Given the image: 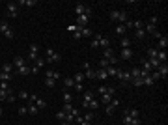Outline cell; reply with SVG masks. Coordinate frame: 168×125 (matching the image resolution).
<instances>
[{"label": "cell", "mask_w": 168, "mask_h": 125, "mask_svg": "<svg viewBox=\"0 0 168 125\" xmlns=\"http://www.w3.org/2000/svg\"><path fill=\"white\" fill-rule=\"evenodd\" d=\"M157 23H159V17H151V19H150V24L157 26Z\"/></svg>", "instance_id": "obj_55"}, {"label": "cell", "mask_w": 168, "mask_h": 125, "mask_svg": "<svg viewBox=\"0 0 168 125\" xmlns=\"http://www.w3.org/2000/svg\"><path fill=\"white\" fill-rule=\"evenodd\" d=\"M92 38H94V39H92V43H90V47H92V49H97V47L108 49V47H110V41L105 38V36H101V34H94Z\"/></svg>", "instance_id": "obj_1"}, {"label": "cell", "mask_w": 168, "mask_h": 125, "mask_svg": "<svg viewBox=\"0 0 168 125\" xmlns=\"http://www.w3.org/2000/svg\"><path fill=\"white\" fill-rule=\"evenodd\" d=\"M122 49H129V45H131V38H122Z\"/></svg>", "instance_id": "obj_39"}, {"label": "cell", "mask_w": 168, "mask_h": 125, "mask_svg": "<svg viewBox=\"0 0 168 125\" xmlns=\"http://www.w3.org/2000/svg\"><path fill=\"white\" fill-rule=\"evenodd\" d=\"M135 38H138V39H144V38H146V32H144V28H138V30L135 32Z\"/></svg>", "instance_id": "obj_42"}, {"label": "cell", "mask_w": 168, "mask_h": 125, "mask_svg": "<svg viewBox=\"0 0 168 125\" xmlns=\"http://www.w3.org/2000/svg\"><path fill=\"white\" fill-rule=\"evenodd\" d=\"M0 90H10V84L8 82H0Z\"/></svg>", "instance_id": "obj_56"}, {"label": "cell", "mask_w": 168, "mask_h": 125, "mask_svg": "<svg viewBox=\"0 0 168 125\" xmlns=\"http://www.w3.org/2000/svg\"><path fill=\"white\" fill-rule=\"evenodd\" d=\"M82 69H84V79H86V80H92V79H95V71H94L92 67H90V64H88V62H84V64H82Z\"/></svg>", "instance_id": "obj_8"}, {"label": "cell", "mask_w": 168, "mask_h": 125, "mask_svg": "<svg viewBox=\"0 0 168 125\" xmlns=\"http://www.w3.org/2000/svg\"><path fill=\"white\" fill-rule=\"evenodd\" d=\"M97 93H101V95H105V93L114 95V93H116V90L112 88V86H99V88H97Z\"/></svg>", "instance_id": "obj_13"}, {"label": "cell", "mask_w": 168, "mask_h": 125, "mask_svg": "<svg viewBox=\"0 0 168 125\" xmlns=\"http://www.w3.org/2000/svg\"><path fill=\"white\" fill-rule=\"evenodd\" d=\"M118 107H120V99H116V97H114V99H112V101L108 103V105H107V108H105V112H107L108 116H112V114H114V110H116Z\"/></svg>", "instance_id": "obj_9"}, {"label": "cell", "mask_w": 168, "mask_h": 125, "mask_svg": "<svg viewBox=\"0 0 168 125\" xmlns=\"http://www.w3.org/2000/svg\"><path fill=\"white\" fill-rule=\"evenodd\" d=\"M45 56H47V60H45L47 64H56V62H60V60H62V56L54 51V49H51V47L45 49Z\"/></svg>", "instance_id": "obj_3"}, {"label": "cell", "mask_w": 168, "mask_h": 125, "mask_svg": "<svg viewBox=\"0 0 168 125\" xmlns=\"http://www.w3.org/2000/svg\"><path fill=\"white\" fill-rule=\"evenodd\" d=\"M97 107H99V101H97V99H92V101L88 103V107H86V108H90V110H95Z\"/></svg>", "instance_id": "obj_38"}, {"label": "cell", "mask_w": 168, "mask_h": 125, "mask_svg": "<svg viewBox=\"0 0 168 125\" xmlns=\"http://www.w3.org/2000/svg\"><path fill=\"white\" fill-rule=\"evenodd\" d=\"M153 84H155V80H153L151 77H146L144 79V86H153Z\"/></svg>", "instance_id": "obj_49"}, {"label": "cell", "mask_w": 168, "mask_h": 125, "mask_svg": "<svg viewBox=\"0 0 168 125\" xmlns=\"http://www.w3.org/2000/svg\"><path fill=\"white\" fill-rule=\"evenodd\" d=\"M19 97H21V99H24V101H28V97H30V95H28V92L21 90V92H19Z\"/></svg>", "instance_id": "obj_50"}, {"label": "cell", "mask_w": 168, "mask_h": 125, "mask_svg": "<svg viewBox=\"0 0 168 125\" xmlns=\"http://www.w3.org/2000/svg\"><path fill=\"white\" fill-rule=\"evenodd\" d=\"M142 69H144V71H148V73H150V71H153L151 65L148 64V60H142Z\"/></svg>", "instance_id": "obj_47"}, {"label": "cell", "mask_w": 168, "mask_h": 125, "mask_svg": "<svg viewBox=\"0 0 168 125\" xmlns=\"http://www.w3.org/2000/svg\"><path fill=\"white\" fill-rule=\"evenodd\" d=\"M133 56H135V52L131 51V47L129 49H122L120 51V56H118V60H131Z\"/></svg>", "instance_id": "obj_10"}, {"label": "cell", "mask_w": 168, "mask_h": 125, "mask_svg": "<svg viewBox=\"0 0 168 125\" xmlns=\"http://www.w3.org/2000/svg\"><path fill=\"white\" fill-rule=\"evenodd\" d=\"M129 73H131V80L133 79H140V67H133Z\"/></svg>", "instance_id": "obj_32"}, {"label": "cell", "mask_w": 168, "mask_h": 125, "mask_svg": "<svg viewBox=\"0 0 168 125\" xmlns=\"http://www.w3.org/2000/svg\"><path fill=\"white\" fill-rule=\"evenodd\" d=\"M116 54H114V51H112V49L108 47V49H103V58L105 60H110V58H114Z\"/></svg>", "instance_id": "obj_23"}, {"label": "cell", "mask_w": 168, "mask_h": 125, "mask_svg": "<svg viewBox=\"0 0 168 125\" xmlns=\"http://www.w3.org/2000/svg\"><path fill=\"white\" fill-rule=\"evenodd\" d=\"M144 32H146V36H155L159 30H157V26H153V24H150V23H146V24H144Z\"/></svg>", "instance_id": "obj_14"}, {"label": "cell", "mask_w": 168, "mask_h": 125, "mask_svg": "<svg viewBox=\"0 0 168 125\" xmlns=\"http://www.w3.org/2000/svg\"><path fill=\"white\" fill-rule=\"evenodd\" d=\"M75 21H77V23H75L77 26L84 28V26L88 24V21H90V15H77V19H75Z\"/></svg>", "instance_id": "obj_12"}, {"label": "cell", "mask_w": 168, "mask_h": 125, "mask_svg": "<svg viewBox=\"0 0 168 125\" xmlns=\"http://www.w3.org/2000/svg\"><path fill=\"white\" fill-rule=\"evenodd\" d=\"M15 99H17V95L11 93V95H8V99H6V101H8V103H15Z\"/></svg>", "instance_id": "obj_54"}, {"label": "cell", "mask_w": 168, "mask_h": 125, "mask_svg": "<svg viewBox=\"0 0 168 125\" xmlns=\"http://www.w3.org/2000/svg\"><path fill=\"white\" fill-rule=\"evenodd\" d=\"M80 34H82V38H90V36H94V34H92V30H90V28H86V26H84V28H80Z\"/></svg>", "instance_id": "obj_41"}, {"label": "cell", "mask_w": 168, "mask_h": 125, "mask_svg": "<svg viewBox=\"0 0 168 125\" xmlns=\"http://www.w3.org/2000/svg\"><path fill=\"white\" fill-rule=\"evenodd\" d=\"M92 99H95V95H94L92 92H86V93H84V97H82V107L86 108V107H88V103L92 101Z\"/></svg>", "instance_id": "obj_16"}, {"label": "cell", "mask_w": 168, "mask_h": 125, "mask_svg": "<svg viewBox=\"0 0 168 125\" xmlns=\"http://www.w3.org/2000/svg\"><path fill=\"white\" fill-rule=\"evenodd\" d=\"M82 118H84V121H92L94 120V112H88L86 116H82Z\"/></svg>", "instance_id": "obj_52"}, {"label": "cell", "mask_w": 168, "mask_h": 125, "mask_svg": "<svg viewBox=\"0 0 168 125\" xmlns=\"http://www.w3.org/2000/svg\"><path fill=\"white\" fill-rule=\"evenodd\" d=\"M110 19L112 21H116V23L118 24H125V23H127V13H125L123 10H112L110 11Z\"/></svg>", "instance_id": "obj_2"}, {"label": "cell", "mask_w": 168, "mask_h": 125, "mask_svg": "<svg viewBox=\"0 0 168 125\" xmlns=\"http://www.w3.org/2000/svg\"><path fill=\"white\" fill-rule=\"evenodd\" d=\"M75 110V105L73 103H64V108H62V112H66V114H71Z\"/></svg>", "instance_id": "obj_25"}, {"label": "cell", "mask_w": 168, "mask_h": 125, "mask_svg": "<svg viewBox=\"0 0 168 125\" xmlns=\"http://www.w3.org/2000/svg\"><path fill=\"white\" fill-rule=\"evenodd\" d=\"M150 77H151L153 80H159V79H161V77H159V73H157V71H153V73L150 75Z\"/></svg>", "instance_id": "obj_57"}, {"label": "cell", "mask_w": 168, "mask_h": 125, "mask_svg": "<svg viewBox=\"0 0 168 125\" xmlns=\"http://www.w3.org/2000/svg\"><path fill=\"white\" fill-rule=\"evenodd\" d=\"M45 77L58 80V79H60V73H58V71H54V69H47V71H45Z\"/></svg>", "instance_id": "obj_22"}, {"label": "cell", "mask_w": 168, "mask_h": 125, "mask_svg": "<svg viewBox=\"0 0 168 125\" xmlns=\"http://www.w3.org/2000/svg\"><path fill=\"white\" fill-rule=\"evenodd\" d=\"M80 125H92V121H82Z\"/></svg>", "instance_id": "obj_59"}, {"label": "cell", "mask_w": 168, "mask_h": 125, "mask_svg": "<svg viewBox=\"0 0 168 125\" xmlns=\"http://www.w3.org/2000/svg\"><path fill=\"white\" fill-rule=\"evenodd\" d=\"M73 80H75V84H82V82L86 80V79H84V73H77Z\"/></svg>", "instance_id": "obj_34"}, {"label": "cell", "mask_w": 168, "mask_h": 125, "mask_svg": "<svg viewBox=\"0 0 168 125\" xmlns=\"http://www.w3.org/2000/svg\"><path fill=\"white\" fill-rule=\"evenodd\" d=\"M2 71L4 73H13V64H4L2 65Z\"/></svg>", "instance_id": "obj_43"}, {"label": "cell", "mask_w": 168, "mask_h": 125, "mask_svg": "<svg viewBox=\"0 0 168 125\" xmlns=\"http://www.w3.org/2000/svg\"><path fill=\"white\" fill-rule=\"evenodd\" d=\"M54 84H56V80H54V79L45 77V86H47V88H54Z\"/></svg>", "instance_id": "obj_44"}, {"label": "cell", "mask_w": 168, "mask_h": 125, "mask_svg": "<svg viewBox=\"0 0 168 125\" xmlns=\"http://www.w3.org/2000/svg\"><path fill=\"white\" fill-rule=\"evenodd\" d=\"M13 93V90L10 88V90H0V101H6L8 99V95H11Z\"/></svg>", "instance_id": "obj_26"}, {"label": "cell", "mask_w": 168, "mask_h": 125, "mask_svg": "<svg viewBox=\"0 0 168 125\" xmlns=\"http://www.w3.org/2000/svg\"><path fill=\"white\" fill-rule=\"evenodd\" d=\"M127 114L131 116V118H140V112L136 108H127Z\"/></svg>", "instance_id": "obj_40"}, {"label": "cell", "mask_w": 168, "mask_h": 125, "mask_svg": "<svg viewBox=\"0 0 168 125\" xmlns=\"http://www.w3.org/2000/svg\"><path fill=\"white\" fill-rule=\"evenodd\" d=\"M75 13L77 15H92V8L86 4H82V2H77L75 4Z\"/></svg>", "instance_id": "obj_4"}, {"label": "cell", "mask_w": 168, "mask_h": 125, "mask_svg": "<svg viewBox=\"0 0 168 125\" xmlns=\"http://www.w3.org/2000/svg\"><path fill=\"white\" fill-rule=\"evenodd\" d=\"M157 60L161 62V64H164V62H166V52L164 51H159L157 52Z\"/></svg>", "instance_id": "obj_37"}, {"label": "cell", "mask_w": 168, "mask_h": 125, "mask_svg": "<svg viewBox=\"0 0 168 125\" xmlns=\"http://www.w3.org/2000/svg\"><path fill=\"white\" fill-rule=\"evenodd\" d=\"M62 95H64V103H73V95L69 93V90H66Z\"/></svg>", "instance_id": "obj_35"}, {"label": "cell", "mask_w": 168, "mask_h": 125, "mask_svg": "<svg viewBox=\"0 0 168 125\" xmlns=\"http://www.w3.org/2000/svg\"><path fill=\"white\" fill-rule=\"evenodd\" d=\"M13 65H15L17 69L23 67V65H26V58H24V56H15V60H13Z\"/></svg>", "instance_id": "obj_20"}, {"label": "cell", "mask_w": 168, "mask_h": 125, "mask_svg": "<svg viewBox=\"0 0 168 125\" xmlns=\"http://www.w3.org/2000/svg\"><path fill=\"white\" fill-rule=\"evenodd\" d=\"M95 79H99V80H107V79H108L107 69H99V71H95Z\"/></svg>", "instance_id": "obj_24"}, {"label": "cell", "mask_w": 168, "mask_h": 125, "mask_svg": "<svg viewBox=\"0 0 168 125\" xmlns=\"http://www.w3.org/2000/svg\"><path fill=\"white\" fill-rule=\"evenodd\" d=\"M38 52H39V45L38 43H32L30 47H28V60H34V62H36L39 58Z\"/></svg>", "instance_id": "obj_7"}, {"label": "cell", "mask_w": 168, "mask_h": 125, "mask_svg": "<svg viewBox=\"0 0 168 125\" xmlns=\"http://www.w3.org/2000/svg\"><path fill=\"white\" fill-rule=\"evenodd\" d=\"M30 71H32L30 65H23V67L17 69V75H19V77H26V75H30Z\"/></svg>", "instance_id": "obj_19"}, {"label": "cell", "mask_w": 168, "mask_h": 125, "mask_svg": "<svg viewBox=\"0 0 168 125\" xmlns=\"http://www.w3.org/2000/svg\"><path fill=\"white\" fill-rule=\"evenodd\" d=\"M17 15H19V8H17V4H15V2H10L8 6H6V17L15 19Z\"/></svg>", "instance_id": "obj_5"}, {"label": "cell", "mask_w": 168, "mask_h": 125, "mask_svg": "<svg viewBox=\"0 0 168 125\" xmlns=\"http://www.w3.org/2000/svg\"><path fill=\"white\" fill-rule=\"evenodd\" d=\"M38 4V0H19L17 6H24V8H34Z\"/></svg>", "instance_id": "obj_17"}, {"label": "cell", "mask_w": 168, "mask_h": 125, "mask_svg": "<svg viewBox=\"0 0 168 125\" xmlns=\"http://www.w3.org/2000/svg\"><path fill=\"white\" fill-rule=\"evenodd\" d=\"M107 75H108V77H116V75H118V67L116 65H108L107 67Z\"/></svg>", "instance_id": "obj_28"}, {"label": "cell", "mask_w": 168, "mask_h": 125, "mask_svg": "<svg viewBox=\"0 0 168 125\" xmlns=\"http://www.w3.org/2000/svg\"><path fill=\"white\" fill-rule=\"evenodd\" d=\"M38 112H39V108L34 105V103H30V105H28V114H30V116H36Z\"/></svg>", "instance_id": "obj_30"}, {"label": "cell", "mask_w": 168, "mask_h": 125, "mask_svg": "<svg viewBox=\"0 0 168 125\" xmlns=\"http://www.w3.org/2000/svg\"><path fill=\"white\" fill-rule=\"evenodd\" d=\"M73 88L77 90V92H84V86H82V84H75Z\"/></svg>", "instance_id": "obj_58"}, {"label": "cell", "mask_w": 168, "mask_h": 125, "mask_svg": "<svg viewBox=\"0 0 168 125\" xmlns=\"http://www.w3.org/2000/svg\"><path fill=\"white\" fill-rule=\"evenodd\" d=\"M116 34H118V36H125V34H127L125 24H118V26H116Z\"/></svg>", "instance_id": "obj_31"}, {"label": "cell", "mask_w": 168, "mask_h": 125, "mask_svg": "<svg viewBox=\"0 0 168 125\" xmlns=\"http://www.w3.org/2000/svg\"><path fill=\"white\" fill-rule=\"evenodd\" d=\"M157 47H159V49H166V47H168V36H161V38L157 39Z\"/></svg>", "instance_id": "obj_21"}, {"label": "cell", "mask_w": 168, "mask_h": 125, "mask_svg": "<svg viewBox=\"0 0 168 125\" xmlns=\"http://www.w3.org/2000/svg\"><path fill=\"white\" fill-rule=\"evenodd\" d=\"M148 64L151 65V69H153V71H155V69H159V65H161V62H159L157 58H150V60H148Z\"/></svg>", "instance_id": "obj_29"}, {"label": "cell", "mask_w": 168, "mask_h": 125, "mask_svg": "<svg viewBox=\"0 0 168 125\" xmlns=\"http://www.w3.org/2000/svg\"><path fill=\"white\" fill-rule=\"evenodd\" d=\"M60 125H71V123H69V121H62Z\"/></svg>", "instance_id": "obj_60"}, {"label": "cell", "mask_w": 168, "mask_h": 125, "mask_svg": "<svg viewBox=\"0 0 168 125\" xmlns=\"http://www.w3.org/2000/svg\"><path fill=\"white\" fill-rule=\"evenodd\" d=\"M131 82H133V84H135V88H140V86H144V79H133Z\"/></svg>", "instance_id": "obj_46"}, {"label": "cell", "mask_w": 168, "mask_h": 125, "mask_svg": "<svg viewBox=\"0 0 168 125\" xmlns=\"http://www.w3.org/2000/svg\"><path fill=\"white\" fill-rule=\"evenodd\" d=\"M34 105H36L39 110H43V108L47 107V101H45V99H41L39 95H36V99H34Z\"/></svg>", "instance_id": "obj_18"}, {"label": "cell", "mask_w": 168, "mask_h": 125, "mask_svg": "<svg viewBox=\"0 0 168 125\" xmlns=\"http://www.w3.org/2000/svg\"><path fill=\"white\" fill-rule=\"evenodd\" d=\"M11 77H13V73H4V71H0V82H8V80H11Z\"/></svg>", "instance_id": "obj_27"}, {"label": "cell", "mask_w": 168, "mask_h": 125, "mask_svg": "<svg viewBox=\"0 0 168 125\" xmlns=\"http://www.w3.org/2000/svg\"><path fill=\"white\" fill-rule=\"evenodd\" d=\"M64 86H66V90H69V88H73V86H75V80H73L71 77H67V79H64Z\"/></svg>", "instance_id": "obj_33"}, {"label": "cell", "mask_w": 168, "mask_h": 125, "mask_svg": "<svg viewBox=\"0 0 168 125\" xmlns=\"http://www.w3.org/2000/svg\"><path fill=\"white\" fill-rule=\"evenodd\" d=\"M112 99H114V97H112V95H108V93L101 95V103H103V105H108V103H110Z\"/></svg>", "instance_id": "obj_36"}, {"label": "cell", "mask_w": 168, "mask_h": 125, "mask_svg": "<svg viewBox=\"0 0 168 125\" xmlns=\"http://www.w3.org/2000/svg\"><path fill=\"white\" fill-rule=\"evenodd\" d=\"M0 32L4 34V38H8V39H13V30H11L10 23H6V21H2V23H0Z\"/></svg>", "instance_id": "obj_6"}, {"label": "cell", "mask_w": 168, "mask_h": 125, "mask_svg": "<svg viewBox=\"0 0 168 125\" xmlns=\"http://www.w3.org/2000/svg\"><path fill=\"white\" fill-rule=\"evenodd\" d=\"M0 116H2V108H0Z\"/></svg>", "instance_id": "obj_61"}, {"label": "cell", "mask_w": 168, "mask_h": 125, "mask_svg": "<svg viewBox=\"0 0 168 125\" xmlns=\"http://www.w3.org/2000/svg\"><path fill=\"white\" fill-rule=\"evenodd\" d=\"M56 118H58L60 121H64L66 120V112H62V110H60V112H56Z\"/></svg>", "instance_id": "obj_53"}, {"label": "cell", "mask_w": 168, "mask_h": 125, "mask_svg": "<svg viewBox=\"0 0 168 125\" xmlns=\"http://www.w3.org/2000/svg\"><path fill=\"white\" fill-rule=\"evenodd\" d=\"M155 71L159 73V77H161V79H166V75H168V65H166V62H164V64H161L159 69H155Z\"/></svg>", "instance_id": "obj_15"}, {"label": "cell", "mask_w": 168, "mask_h": 125, "mask_svg": "<svg viewBox=\"0 0 168 125\" xmlns=\"http://www.w3.org/2000/svg\"><path fill=\"white\" fill-rule=\"evenodd\" d=\"M116 79H118V80H123V82H131V73H129V71H122V69H118Z\"/></svg>", "instance_id": "obj_11"}, {"label": "cell", "mask_w": 168, "mask_h": 125, "mask_svg": "<svg viewBox=\"0 0 168 125\" xmlns=\"http://www.w3.org/2000/svg\"><path fill=\"white\" fill-rule=\"evenodd\" d=\"M28 114V107H21L19 108V116H26Z\"/></svg>", "instance_id": "obj_51"}, {"label": "cell", "mask_w": 168, "mask_h": 125, "mask_svg": "<svg viewBox=\"0 0 168 125\" xmlns=\"http://www.w3.org/2000/svg\"><path fill=\"white\" fill-rule=\"evenodd\" d=\"M43 65H45V58H38V60H36V65H34V67H38V69H41Z\"/></svg>", "instance_id": "obj_48"}, {"label": "cell", "mask_w": 168, "mask_h": 125, "mask_svg": "<svg viewBox=\"0 0 168 125\" xmlns=\"http://www.w3.org/2000/svg\"><path fill=\"white\" fill-rule=\"evenodd\" d=\"M157 52H159V49H153V47L148 49V56L150 58H157Z\"/></svg>", "instance_id": "obj_45"}]
</instances>
